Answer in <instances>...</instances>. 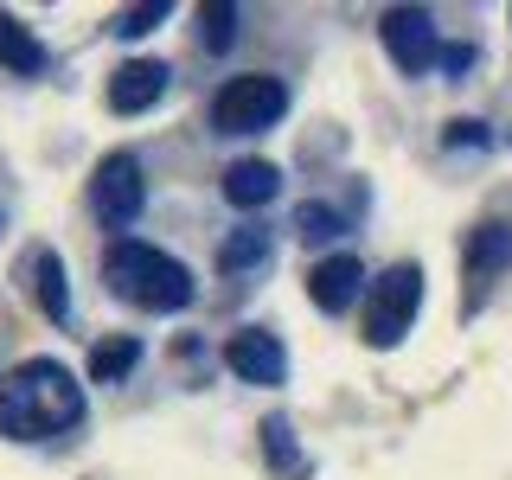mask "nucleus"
<instances>
[{"label":"nucleus","mask_w":512,"mask_h":480,"mask_svg":"<svg viewBox=\"0 0 512 480\" xmlns=\"http://www.w3.org/2000/svg\"><path fill=\"white\" fill-rule=\"evenodd\" d=\"M84 423V384L58 359H26L0 378V436L13 442H52Z\"/></svg>","instance_id":"f257e3e1"},{"label":"nucleus","mask_w":512,"mask_h":480,"mask_svg":"<svg viewBox=\"0 0 512 480\" xmlns=\"http://www.w3.org/2000/svg\"><path fill=\"white\" fill-rule=\"evenodd\" d=\"M103 282H109L116 301H128V308H141V314H186L192 301H199L192 269L180 256L141 244V237H116V244L103 250Z\"/></svg>","instance_id":"f03ea898"},{"label":"nucleus","mask_w":512,"mask_h":480,"mask_svg":"<svg viewBox=\"0 0 512 480\" xmlns=\"http://www.w3.org/2000/svg\"><path fill=\"white\" fill-rule=\"evenodd\" d=\"M288 116V84L276 71H244L212 96V128L218 135H263Z\"/></svg>","instance_id":"7ed1b4c3"},{"label":"nucleus","mask_w":512,"mask_h":480,"mask_svg":"<svg viewBox=\"0 0 512 480\" xmlns=\"http://www.w3.org/2000/svg\"><path fill=\"white\" fill-rule=\"evenodd\" d=\"M416 308H423V269L416 263H397L378 282H365V346L378 352L404 346V333L416 327Z\"/></svg>","instance_id":"20e7f679"},{"label":"nucleus","mask_w":512,"mask_h":480,"mask_svg":"<svg viewBox=\"0 0 512 480\" xmlns=\"http://www.w3.org/2000/svg\"><path fill=\"white\" fill-rule=\"evenodd\" d=\"M148 205V180H141V160L135 154H103L90 173V218L103 231H128Z\"/></svg>","instance_id":"39448f33"},{"label":"nucleus","mask_w":512,"mask_h":480,"mask_svg":"<svg viewBox=\"0 0 512 480\" xmlns=\"http://www.w3.org/2000/svg\"><path fill=\"white\" fill-rule=\"evenodd\" d=\"M378 39H384V52L397 58L404 77H429L442 64V26H436L429 7H391L378 20Z\"/></svg>","instance_id":"423d86ee"},{"label":"nucleus","mask_w":512,"mask_h":480,"mask_svg":"<svg viewBox=\"0 0 512 480\" xmlns=\"http://www.w3.org/2000/svg\"><path fill=\"white\" fill-rule=\"evenodd\" d=\"M224 365L237 372V384H256V391H276L288 378V352L269 327H237L231 340H224Z\"/></svg>","instance_id":"0eeeda50"},{"label":"nucleus","mask_w":512,"mask_h":480,"mask_svg":"<svg viewBox=\"0 0 512 480\" xmlns=\"http://www.w3.org/2000/svg\"><path fill=\"white\" fill-rule=\"evenodd\" d=\"M308 301L320 314H352L365 301V263L352 250L340 256H327V263H314V276H308Z\"/></svg>","instance_id":"6e6552de"},{"label":"nucleus","mask_w":512,"mask_h":480,"mask_svg":"<svg viewBox=\"0 0 512 480\" xmlns=\"http://www.w3.org/2000/svg\"><path fill=\"white\" fill-rule=\"evenodd\" d=\"M167 64L160 58H128L116 77H109V109L116 116H141V109H154L160 96H167Z\"/></svg>","instance_id":"1a4fd4ad"},{"label":"nucleus","mask_w":512,"mask_h":480,"mask_svg":"<svg viewBox=\"0 0 512 480\" xmlns=\"http://www.w3.org/2000/svg\"><path fill=\"white\" fill-rule=\"evenodd\" d=\"M26 288L39 295V308H45V320H71V276H64V256L52 250V244H32L26 250Z\"/></svg>","instance_id":"9d476101"},{"label":"nucleus","mask_w":512,"mask_h":480,"mask_svg":"<svg viewBox=\"0 0 512 480\" xmlns=\"http://www.w3.org/2000/svg\"><path fill=\"white\" fill-rule=\"evenodd\" d=\"M269 256H276V231L269 224H244V231H231L218 244V276L224 282H250L269 269Z\"/></svg>","instance_id":"9b49d317"},{"label":"nucleus","mask_w":512,"mask_h":480,"mask_svg":"<svg viewBox=\"0 0 512 480\" xmlns=\"http://www.w3.org/2000/svg\"><path fill=\"white\" fill-rule=\"evenodd\" d=\"M282 192V167L276 160H237V167H224V199L256 212V205H269Z\"/></svg>","instance_id":"f8f14e48"},{"label":"nucleus","mask_w":512,"mask_h":480,"mask_svg":"<svg viewBox=\"0 0 512 480\" xmlns=\"http://www.w3.org/2000/svg\"><path fill=\"white\" fill-rule=\"evenodd\" d=\"M45 64H52V52L32 39V26H20L13 13H0V71H13V77H39Z\"/></svg>","instance_id":"ddd939ff"},{"label":"nucleus","mask_w":512,"mask_h":480,"mask_svg":"<svg viewBox=\"0 0 512 480\" xmlns=\"http://www.w3.org/2000/svg\"><path fill=\"white\" fill-rule=\"evenodd\" d=\"M506 263H512V224L487 218V224H480V231L468 237V276H474V282H487V276H500Z\"/></svg>","instance_id":"4468645a"},{"label":"nucleus","mask_w":512,"mask_h":480,"mask_svg":"<svg viewBox=\"0 0 512 480\" xmlns=\"http://www.w3.org/2000/svg\"><path fill=\"white\" fill-rule=\"evenodd\" d=\"M141 365V340L135 333H116V340H96V352H90V384H116V378H128Z\"/></svg>","instance_id":"2eb2a0df"},{"label":"nucleus","mask_w":512,"mask_h":480,"mask_svg":"<svg viewBox=\"0 0 512 480\" xmlns=\"http://www.w3.org/2000/svg\"><path fill=\"white\" fill-rule=\"evenodd\" d=\"M237 32H244V13H237L231 0H205L199 7V45L205 52H231Z\"/></svg>","instance_id":"dca6fc26"},{"label":"nucleus","mask_w":512,"mask_h":480,"mask_svg":"<svg viewBox=\"0 0 512 480\" xmlns=\"http://www.w3.org/2000/svg\"><path fill=\"white\" fill-rule=\"evenodd\" d=\"M288 224H295V237H301V244H333V237L346 231V218L333 212L327 199H301V205H295V218H288Z\"/></svg>","instance_id":"f3484780"},{"label":"nucleus","mask_w":512,"mask_h":480,"mask_svg":"<svg viewBox=\"0 0 512 480\" xmlns=\"http://www.w3.org/2000/svg\"><path fill=\"white\" fill-rule=\"evenodd\" d=\"M263 442H269V468H276V474H301V468H308V461H301V448H295L288 416H269V423H263Z\"/></svg>","instance_id":"a211bd4d"},{"label":"nucleus","mask_w":512,"mask_h":480,"mask_svg":"<svg viewBox=\"0 0 512 480\" xmlns=\"http://www.w3.org/2000/svg\"><path fill=\"white\" fill-rule=\"evenodd\" d=\"M160 20H173V7H167V0H148V7H128L109 32H116V39H148Z\"/></svg>","instance_id":"6ab92c4d"},{"label":"nucleus","mask_w":512,"mask_h":480,"mask_svg":"<svg viewBox=\"0 0 512 480\" xmlns=\"http://www.w3.org/2000/svg\"><path fill=\"white\" fill-rule=\"evenodd\" d=\"M442 148H455V154H480V148H493V135H487V122L461 116V122H448V128H442Z\"/></svg>","instance_id":"aec40b11"},{"label":"nucleus","mask_w":512,"mask_h":480,"mask_svg":"<svg viewBox=\"0 0 512 480\" xmlns=\"http://www.w3.org/2000/svg\"><path fill=\"white\" fill-rule=\"evenodd\" d=\"M0 224H7V218H0Z\"/></svg>","instance_id":"412c9836"}]
</instances>
